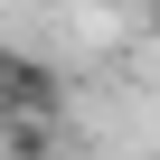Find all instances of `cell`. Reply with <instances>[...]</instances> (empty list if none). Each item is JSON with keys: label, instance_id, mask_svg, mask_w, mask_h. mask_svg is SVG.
<instances>
[{"label": "cell", "instance_id": "6da1fadb", "mask_svg": "<svg viewBox=\"0 0 160 160\" xmlns=\"http://www.w3.org/2000/svg\"><path fill=\"white\" fill-rule=\"evenodd\" d=\"M10 122H47V132L66 122V75L28 47H0V132Z\"/></svg>", "mask_w": 160, "mask_h": 160}, {"label": "cell", "instance_id": "3957f363", "mask_svg": "<svg viewBox=\"0 0 160 160\" xmlns=\"http://www.w3.org/2000/svg\"><path fill=\"white\" fill-rule=\"evenodd\" d=\"M151 28H160V0H151Z\"/></svg>", "mask_w": 160, "mask_h": 160}, {"label": "cell", "instance_id": "7a4b0ae2", "mask_svg": "<svg viewBox=\"0 0 160 160\" xmlns=\"http://www.w3.org/2000/svg\"><path fill=\"white\" fill-rule=\"evenodd\" d=\"M85 10H122V0H85Z\"/></svg>", "mask_w": 160, "mask_h": 160}]
</instances>
